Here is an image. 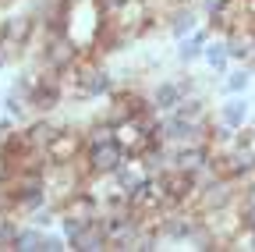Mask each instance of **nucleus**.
<instances>
[{"label": "nucleus", "mask_w": 255, "mask_h": 252, "mask_svg": "<svg viewBox=\"0 0 255 252\" xmlns=\"http://www.w3.org/2000/svg\"><path fill=\"white\" fill-rule=\"evenodd\" d=\"M110 21L121 28V36H124L128 43L145 39L152 28L159 25V21H156V11H152L149 0H124V4L110 14Z\"/></svg>", "instance_id": "nucleus-1"}, {"label": "nucleus", "mask_w": 255, "mask_h": 252, "mask_svg": "<svg viewBox=\"0 0 255 252\" xmlns=\"http://www.w3.org/2000/svg\"><path fill=\"white\" fill-rule=\"evenodd\" d=\"M238 199H241V181H234V178H213V181L199 185L195 210L209 213V210H223V206H238Z\"/></svg>", "instance_id": "nucleus-2"}, {"label": "nucleus", "mask_w": 255, "mask_h": 252, "mask_svg": "<svg viewBox=\"0 0 255 252\" xmlns=\"http://www.w3.org/2000/svg\"><path fill=\"white\" fill-rule=\"evenodd\" d=\"M46 153H50V160L53 164H71V160H78V156L85 153V132H82V124H60V132L53 135V142L46 146Z\"/></svg>", "instance_id": "nucleus-3"}, {"label": "nucleus", "mask_w": 255, "mask_h": 252, "mask_svg": "<svg viewBox=\"0 0 255 252\" xmlns=\"http://www.w3.org/2000/svg\"><path fill=\"white\" fill-rule=\"evenodd\" d=\"M114 142L124 149V153H131V156H142L156 139H149L145 132H142V124H138V117H121V121H114Z\"/></svg>", "instance_id": "nucleus-4"}, {"label": "nucleus", "mask_w": 255, "mask_h": 252, "mask_svg": "<svg viewBox=\"0 0 255 252\" xmlns=\"http://www.w3.org/2000/svg\"><path fill=\"white\" fill-rule=\"evenodd\" d=\"M85 164H89V174H114L121 164H124V149L117 142H100V146H85Z\"/></svg>", "instance_id": "nucleus-5"}, {"label": "nucleus", "mask_w": 255, "mask_h": 252, "mask_svg": "<svg viewBox=\"0 0 255 252\" xmlns=\"http://www.w3.org/2000/svg\"><path fill=\"white\" fill-rule=\"evenodd\" d=\"M216 121H223L227 128H245V124L252 121V100L245 96V92H234V96H223V103H216Z\"/></svg>", "instance_id": "nucleus-6"}, {"label": "nucleus", "mask_w": 255, "mask_h": 252, "mask_svg": "<svg viewBox=\"0 0 255 252\" xmlns=\"http://www.w3.org/2000/svg\"><path fill=\"white\" fill-rule=\"evenodd\" d=\"M145 92H149V103H152V110H156V114H170V110H177V103L184 100V92H181V82H177V75L152 82Z\"/></svg>", "instance_id": "nucleus-7"}, {"label": "nucleus", "mask_w": 255, "mask_h": 252, "mask_svg": "<svg viewBox=\"0 0 255 252\" xmlns=\"http://www.w3.org/2000/svg\"><path fill=\"white\" fill-rule=\"evenodd\" d=\"M209 28L206 25H199L191 36H184V39H177V50H174V57H177V64L181 68H195L199 60H202V50H206V43H209Z\"/></svg>", "instance_id": "nucleus-8"}, {"label": "nucleus", "mask_w": 255, "mask_h": 252, "mask_svg": "<svg viewBox=\"0 0 255 252\" xmlns=\"http://www.w3.org/2000/svg\"><path fill=\"white\" fill-rule=\"evenodd\" d=\"M202 64L209 68V75L220 82L223 75L231 71V57H227V39L223 36H209V43H206V50H202Z\"/></svg>", "instance_id": "nucleus-9"}, {"label": "nucleus", "mask_w": 255, "mask_h": 252, "mask_svg": "<svg viewBox=\"0 0 255 252\" xmlns=\"http://www.w3.org/2000/svg\"><path fill=\"white\" fill-rule=\"evenodd\" d=\"M68 249H71V252H107V249H110V242H107L103 224H100V220H89L85 231H82Z\"/></svg>", "instance_id": "nucleus-10"}, {"label": "nucleus", "mask_w": 255, "mask_h": 252, "mask_svg": "<svg viewBox=\"0 0 255 252\" xmlns=\"http://www.w3.org/2000/svg\"><path fill=\"white\" fill-rule=\"evenodd\" d=\"M252 78H255V68H248V64H231V71L216 82V85H220V96L248 92V89H252Z\"/></svg>", "instance_id": "nucleus-11"}, {"label": "nucleus", "mask_w": 255, "mask_h": 252, "mask_svg": "<svg viewBox=\"0 0 255 252\" xmlns=\"http://www.w3.org/2000/svg\"><path fill=\"white\" fill-rule=\"evenodd\" d=\"M43 245V228H36L32 220L18 224V235H14V252H39Z\"/></svg>", "instance_id": "nucleus-12"}, {"label": "nucleus", "mask_w": 255, "mask_h": 252, "mask_svg": "<svg viewBox=\"0 0 255 252\" xmlns=\"http://www.w3.org/2000/svg\"><path fill=\"white\" fill-rule=\"evenodd\" d=\"M25 220H32V224H36V228H43V231H46V228H57V220H60V206L50 199V203H43L36 213H28Z\"/></svg>", "instance_id": "nucleus-13"}, {"label": "nucleus", "mask_w": 255, "mask_h": 252, "mask_svg": "<svg viewBox=\"0 0 255 252\" xmlns=\"http://www.w3.org/2000/svg\"><path fill=\"white\" fill-rule=\"evenodd\" d=\"M234 146H238L245 156H252V160H255V128H252V124L238 128V139H234Z\"/></svg>", "instance_id": "nucleus-14"}, {"label": "nucleus", "mask_w": 255, "mask_h": 252, "mask_svg": "<svg viewBox=\"0 0 255 252\" xmlns=\"http://www.w3.org/2000/svg\"><path fill=\"white\" fill-rule=\"evenodd\" d=\"M14 128H18V124H14V117H7V114L0 117V142H4V139H7V135H11Z\"/></svg>", "instance_id": "nucleus-15"}]
</instances>
